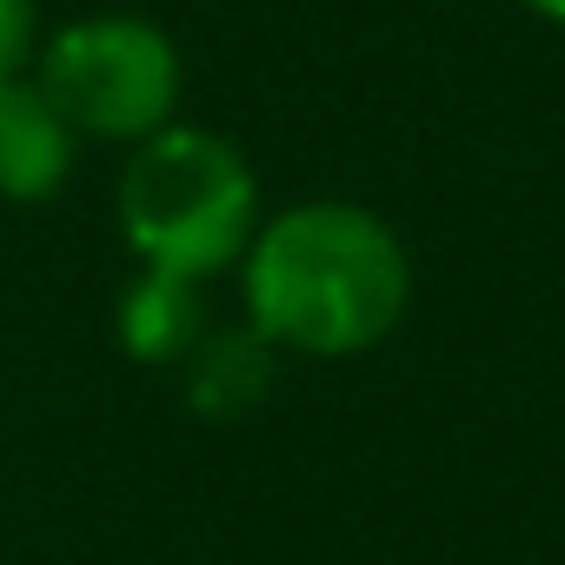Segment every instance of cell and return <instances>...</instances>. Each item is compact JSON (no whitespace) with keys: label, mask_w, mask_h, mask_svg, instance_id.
Returning <instances> with one entry per match:
<instances>
[{"label":"cell","mask_w":565,"mask_h":565,"mask_svg":"<svg viewBox=\"0 0 565 565\" xmlns=\"http://www.w3.org/2000/svg\"><path fill=\"white\" fill-rule=\"evenodd\" d=\"M213 287L200 279H180V273H134L120 300H114V340L134 366H153V373H180L186 353L213 333V307H206Z\"/></svg>","instance_id":"cell-5"},{"label":"cell","mask_w":565,"mask_h":565,"mask_svg":"<svg viewBox=\"0 0 565 565\" xmlns=\"http://www.w3.org/2000/svg\"><path fill=\"white\" fill-rule=\"evenodd\" d=\"M41 34H47L41 28V0H0V81L34 67Z\"/></svg>","instance_id":"cell-7"},{"label":"cell","mask_w":565,"mask_h":565,"mask_svg":"<svg viewBox=\"0 0 565 565\" xmlns=\"http://www.w3.org/2000/svg\"><path fill=\"white\" fill-rule=\"evenodd\" d=\"M239 320L279 360H360L413 313V246L366 200H287L259 220L239 266Z\"/></svg>","instance_id":"cell-1"},{"label":"cell","mask_w":565,"mask_h":565,"mask_svg":"<svg viewBox=\"0 0 565 565\" xmlns=\"http://www.w3.org/2000/svg\"><path fill=\"white\" fill-rule=\"evenodd\" d=\"M519 14H532V21H545V28H558L565 34V0H512Z\"/></svg>","instance_id":"cell-8"},{"label":"cell","mask_w":565,"mask_h":565,"mask_svg":"<svg viewBox=\"0 0 565 565\" xmlns=\"http://www.w3.org/2000/svg\"><path fill=\"white\" fill-rule=\"evenodd\" d=\"M114 220L134 266L213 287L259 233L266 193L239 140L200 120H167L140 147H127L114 180Z\"/></svg>","instance_id":"cell-2"},{"label":"cell","mask_w":565,"mask_h":565,"mask_svg":"<svg viewBox=\"0 0 565 565\" xmlns=\"http://www.w3.org/2000/svg\"><path fill=\"white\" fill-rule=\"evenodd\" d=\"M74 167H81V134L61 120V107L34 74H8L0 81V200L41 206L74 180Z\"/></svg>","instance_id":"cell-4"},{"label":"cell","mask_w":565,"mask_h":565,"mask_svg":"<svg viewBox=\"0 0 565 565\" xmlns=\"http://www.w3.org/2000/svg\"><path fill=\"white\" fill-rule=\"evenodd\" d=\"M28 74L47 87L61 120L81 134V147L87 140L140 147L147 134L180 120V94H186L180 41L153 14H127V8L74 14L47 28Z\"/></svg>","instance_id":"cell-3"},{"label":"cell","mask_w":565,"mask_h":565,"mask_svg":"<svg viewBox=\"0 0 565 565\" xmlns=\"http://www.w3.org/2000/svg\"><path fill=\"white\" fill-rule=\"evenodd\" d=\"M180 386H186V406H193L200 419L226 426V419H246V413H259V406L273 399V386H279V353H273L246 320H233V327L213 320V333L186 353Z\"/></svg>","instance_id":"cell-6"}]
</instances>
